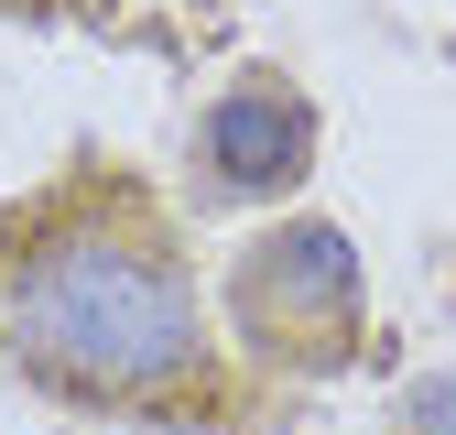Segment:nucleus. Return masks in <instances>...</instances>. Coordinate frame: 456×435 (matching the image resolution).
I'll return each instance as SVG.
<instances>
[{"mask_svg":"<svg viewBox=\"0 0 456 435\" xmlns=\"http://www.w3.org/2000/svg\"><path fill=\"white\" fill-rule=\"evenodd\" d=\"M12 349L33 381L87 392V403L175 392L207 359L196 272H185L175 229L131 185H77L66 207H44L33 250L12 261Z\"/></svg>","mask_w":456,"mask_h":435,"instance_id":"nucleus-1","label":"nucleus"},{"mask_svg":"<svg viewBox=\"0 0 456 435\" xmlns=\"http://www.w3.org/2000/svg\"><path fill=\"white\" fill-rule=\"evenodd\" d=\"M228 305H240L250 349H272V359H315V370L348 359V338H359V250H348V229L294 218V229L250 240Z\"/></svg>","mask_w":456,"mask_h":435,"instance_id":"nucleus-2","label":"nucleus"},{"mask_svg":"<svg viewBox=\"0 0 456 435\" xmlns=\"http://www.w3.org/2000/svg\"><path fill=\"white\" fill-rule=\"evenodd\" d=\"M305 163H315V109L294 87L250 77L207 109V175L228 196H282V185H305Z\"/></svg>","mask_w":456,"mask_h":435,"instance_id":"nucleus-3","label":"nucleus"},{"mask_svg":"<svg viewBox=\"0 0 456 435\" xmlns=\"http://www.w3.org/2000/svg\"><path fill=\"white\" fill-rule=\"evenodd\" d=\"M413 435H456V370L413 381Z\"/></svg>","mask_w":456,"mask_h":435,"instance_id":"nucleus-4","label":"nucleus"}]
</instances>
